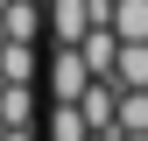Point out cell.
Listing matches in <instances>:
<instances>
[{"instance_id":"8","label":"cell","mask_w":148,"mask_h":141,"mask_svg":"<svg viewBox=\"0 0 148 141\" xmlns=\"http://www.w3.org/2000/svg\"><path fill=\"white\" fill-rule=\"evenodd\" d=\"M113 28L120 42H148V0H113Z\"/></svg>"},{"instance_id":"12","label":"cell","mask_w":148,"mask_h":141,"mask_svg":"<svg viewBox=\"0 0 148 141\" xmlns=\"http://www.w3.org/2000/svg\"><path fill=\"white\" fill-rule=\"evenodd\" d=\"M113 141H148V134H113Z\"/></svg>"},{"instance_id":"3","label":"cell","mask_w":148,"mask_h":141,"mask_svg":"<svg viewBox=\"0 0 148 141\" xmlns=\"http://www.w3.org/2000/svg\"><path fill=\"white\" fill-rule=\"evenodd\" d=\"M42 28H49L42 0H0V42H35Z\"/></svg>"},{"instance_id":"2","label":"cell","mask_w":148,"mask_h":141,"mask_svg":"<svg viewBox=\"0 0 148 141\" xmlns=\"http://www.w3.org/2000/svg\"><path fill=\"white\" fill-rule=\"evenodd\" d=\"M78 113H85V127L113 134V127H120V85H113V78H92L85 92H78Z\"/></svg>"},{"instance_id":"5","label":"cell","mask_w":148,"mask_h":141,"mask_svg":"<svg viewBox=\"0 0 148 141\" xmlns=\"http://www.w3.org/2000/svg\"><path fill=\"white\" fill-rule=\"evenodd\" d=\"M85 113H78V99H49V113H42V141H85Z\"/></svg>"},{"instance_id":"9","label":"cell","mask_w":148,"mask_h":141,"mask_svg":"<svg viewBox=\"0 0 148 141\" xmlns=\"http://www.w3.org/2000/svg\"><path fill=\"white\" fill-rule=\"evenodd\" d=\"M113 85H148V42H120V64H113Z\"/></svg>"},{"instance_id":"11","label":"cell","mask_w":148,"mask_h":141,"mask_svg":"<svg viewBox=\"0 0 148 141\" xmlns=\"http://www.w3.org/2000/svg\"><path fill=\"white\" fill-rule=\"evenodd\" d=\"M85 141H113V134H99V127H92V134H85Z\"/></svg>"},{"instance_id":"1","label":"cell","mask_w":148,"mask_h":141,"mask_svg":"<svg viewBox=\"0 0 148 141\" xmlns=\"http://www.w3.org/2000/svg\"><path fill=\"white\" fill-rule=\"evenodd\" d=\"M42 78H49V99H78L85 85H92V64H85L78 42H57V57L42 64Z\"/></svg>"},{"instance_id":"10","label":"cell","mask_w":148,"mask_h":141,"mask_svg":"<svg viewBox=\"0 0 148 141\" xmlns=\"http://www.w3.org/2000/svg\"><path fill=\"white\" fill-rule=\"evenodd\" d=\"M0 141H35V127H0Z\"/></svg>"},{"instance_id":"4","label":"cell","mask_w":148,"mask_h":141,"mask_svg":"<svg viewBox=\"0 0 148 141\" xmlns=\"http://www.w3.org/2000/svg\"><path fill=\"white\" fill-rule=\"evenodd\" d=\"M42 14H49V35H57V42H78V35L99 21L92 0H42Z\"/></svg>"},{"instance_id":"7","label":"cell","mask_w":148,"mask_h":141,"mask_svg":"<svg viewBox=\"0 0 148 141\" xmlns=\"http://www.w3.org/2000/svg\"><path fill=\"white\" fill-rule=\"evenodd\" d=\"M35 120V92L28 85H0V127H28Z\"/></svg>"},{"instance_id":"6","label":"cell","mask_w":148,"mask_h":141,"mask_svg":"<svg viewBox=\"0 0 148 141\" xmlns=\"http://www.w3.org/2000/svg\"><path fill=\"white\" fill-rule=\"evenodd\" d=\"M35 42H0V85H28L35 78Z\"/></svg>"}]
</instances>
